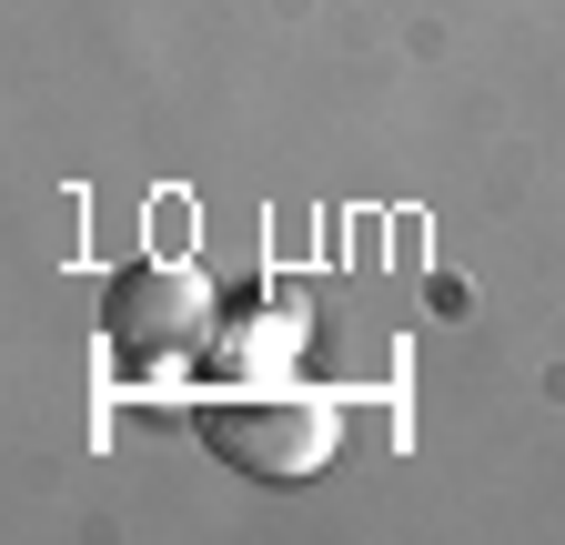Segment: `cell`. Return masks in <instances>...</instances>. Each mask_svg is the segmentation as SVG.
I'll return each mask as SVG.
<instances>
[{
    "mask_svg": "<svg viewBox=\"0 0 565 545\" xmlns=\"http://www.w3.org/2000/svg\"><path fill=\"white\" fill-rule=\"evenodd\" d=\"M202 445L233 474H263V485H303V474L333 464V404L313 394H253V404H202Z\"/></svg>",
    "mask_w": 565,
    "mask_h": 545,
    "instance_id": "obj_2",
    "label": "cell"
},
{
    "mask_svg": "<svg viewBox=\"0 0 565 545\" xmlns=\"http://www.w3.org/2000/svg\"><path fill=\"white\" fill-rule=\"evenodd\" d=\"M212 284L192 263H121L102 284V344L131 354V364H172V354H202L212 344Z\"/></svg>",
    "mask_w": 565,
    "mask_h": 545,
    "instance_id": "obj_1",
    "label": "cell"
},
{
    "mask_svg": "<svg viewBox=\"0 0 565 545\" xmlns=\"http://www.w3.org/2000/svg\"><path fill=\"white\" fill-rule=\"evenodd\" d=\"M294 333H303V313H294V303L263 313V323L243 313L223 344H212V374H263V384H273V374H282V354H294Z\"/></svg>",
    "mask_w": 565,
    "mask_h": 545,
    "instance_id": "obj_3",
    "label": "cell"
}]
</instances>
